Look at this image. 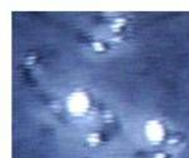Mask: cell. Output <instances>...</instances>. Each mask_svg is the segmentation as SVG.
Segmentation results:
<instances>
[{
	"instance_id": "2",
	"label": "cell",
	"mask_w": 189,
	"mask_h": 158,
	"mask_svg": "<svg viewBox=\"0 0 189 158\" xmlns=\"http://www.w3.org/2000/svg\"><path fill=\"white\" fill-rule=\"evenodd\" d=\"M146 135L148 138L154 142V143H159L164 138V128L163 125L158 122V121H151L146 125Z\"/></svg>"
},
{
	"instance_id": "5",
	"label": "cell",
	"mask_w": 189,
	"mask_h": 158,
	"mask_svg": "<svg viewBox=\"0 0 189 158\" xmlns=\"http://www.w3.org/2000/svg\"><path fill=\"white\" fill-rule=\"evenodd\" d=\"M153 158H169V154L165 152H160V153H155L153 156Z\"/></svg>"
},
{
	"instance_id": "3",
	"label": "cell",
	"mask_w": 189,
	"mask_h": 158,
	"mask_svg": "<svg viewBox=\"0 0 189 158\" xmlns=\"http://www.w3.org/2000/svg\"><path fill=\"white\" fill-rule=\"evenodd\" d=\"M87 142H88L91 146H96V144L100 142V134H98V133L88 134V135H87Z\"/></svg>"
},
{
	"instance_id": "4",
	"label": "cell",
	"mask_w": 189,
	"mask_h": 158,
	"mask_svg": "<svg viewBox=\"0 0 189 158\" xmlns=\"http://www.w3.org/2000/svg\"><path fill=\"white\" fill-rule=\"evenodd\" d=\"M92 49L96 51H103L106 48H105V44L101 43V41H94V43H92Z\"/></svg>"
},
{
	"instance_id": "1",
	"label": "cell",
	"mask_w": 189,
	"mask_h": 158,
	"mask_svg": "<svg viewBox=\"0 0 189 158\" xmlns=\"http://www.w3.org/2000/svg\"><path fill=\"white\" fill-rule=\"evenodd\" d=\"M88 104H90L88 98L85 96V94L80 93V94H75V96H72L71 102H69V108H71L72 113L83 114L88 109Z\"/></svg>"
}]
</instances>
